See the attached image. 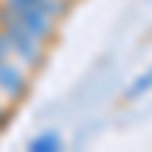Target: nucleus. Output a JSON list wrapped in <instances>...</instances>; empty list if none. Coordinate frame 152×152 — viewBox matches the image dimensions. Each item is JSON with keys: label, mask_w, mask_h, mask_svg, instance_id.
I'll use <instances>...</instances> for the list:
<instances>
[{"label": "nucleus", "mask_w": 152, "mask_h": 152, "mask_svg": "<svg viewBox=\"0 0 152 152\" xmlns=\"http://www.w3.org/2000/svg\"><path fill=\"white\" fill-rule=\"evenodd\" d=\"M0 24H15V28L34 34L37 40H43L46 46L52 43V37L58 31V18L46 15L40 9H24V6H9L0 0Z\"/></svg>", "instance_id": "f257e3e1"}, {"label": "nucleus", "mask_w": 152, "mask_h": 152, "mask_svg": "<svg viewBox=\"0 0 152 152\" xmlns=\"http://www.w3.org/2000/svg\"><path fill=\"white\" fill-rule=\"evenodd\" d=\"M31 88V76H28V67L21 64L15 58H6L0 55V94L12 104H18V100L28 94Z\"/></svg>", "instance_id": "f03ea898"}, {"label": "nucleus", "mask_w": 152, "mask_h": 152, "mask_svg": "<svg viewBox=\"0 0 152 152\" xmlns=\"http://www.w3.org/2000/svg\"><path fill=\"white\" fill-rule=\"evenodd\" d=\"M3 3L9 6H24V9H40L46 12V15H52V18H64L67 12H70V3L73 0H3Z\"/></svg>", "instance_id": "7ed1b4c3"}, {"label": "nucleus", "mask_w": 152, "mask_h": 152, "mask_svg": "<svg viewBox=\"0 0 152 152\" xmlns=\"http://www.w3.org/2000/svg\"><path fill=\"white\" fill-rule=\"evenodd\" d=\"M61 146H64V140H61V134H55V131H43L40 137H31L28 140L31 152H58Z\"/></svg>", "instance_id": "20e7f679"}, {"label": "nucleus", "mask_w": 152, "mask_h": 152, "mask_svg": "<svg viewBox=\"0 0 152 152\" xmlns=\"http://www.w3.org/2000/svg\"><path fill=\"white\" fill-rule=\"evenodd\" d=\"M152 91V67L146 70V73H140V76H137V79L128 85V88H125V94H122V100H128V104H131V100H140L143 94H149Z\"/></svg>", "instance_id": "39448f33"}, {"label": "nucleus", "mask_w": 152, "mask_h": 152, "mask_svg": "<svg viewBox=\"0 0 152 152\" xmlns=\"http://www.w3.org/2000/svg\"><path fill=\"white\" fill-rule=\"evenodd\" d=\"M3 97V94H0ZM3 125H6V110H3V100H0V131H3Z\"/></svg>", "instance_id": "423d86ee"}]
</instances>
